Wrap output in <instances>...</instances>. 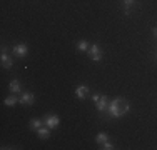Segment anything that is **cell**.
Here are the masks:
<instances>
[{
    "label": "cell",
    "instance_id": "52a82bcc",
    "mask_svg": "<svg viewBox=\"0 0 157 150\" xmlns=\"http://www.w3.org/2000/svg\"><path fill=\"white\" fill-rule=\"evenodd\" d=\"M12 65H13V60L7 55V48L2 47V67L3 69H10Z\"/></svg>",
    "mask_w": 157,
    "mask_h": 150
},
{
    "label": "cell",
    "instance_id": "7c38bea8",
    "mask_svg": "<svg viewBox=\"0 0 157 150\" xmlns=\"http://www.w3.org/2000/svg\"><path fill=\"white\" fill-rule=\"evenodd\" d=\"M105 140H109V135H107L105 132H99V133H97V137H95V142H97V144H104V142H105Z\"/></svg>",
    "mask_w": 157,
    "mask_h": 150
},
{
    "label": "cell",
    "instance_id": "2e32d148",
    "mask_svg": "<svg viewBox=\"0 0 157 150\" xmlns=\"http://www.w3.org/2000/svg\"><path fill=\"white\" fill-rule=\"evenodd\" d=\"M100 148H102V150H112V148H114V144L109 142V140H105L104 144H100Z\"/></svg>",
    "mask_w": 157,
    "mask_h": 150
},
{
    "label": "cell",
    "instance_id": "5b68a950",
    "mask_svg": "<svg viewBox=\"0 0 157 150\" xmlns=\"http://www.w3.org/2000/svg\"><path fill=\"white\" fill-rule=\"evenodd\" d=\"M27 54H29V47L25 43H20V45H15V47H13V55H15L17 58H24Z\"/></svg>",
    "mask_w": 157,
    "mask_h": 150
},
{
    "label": "cell",
    "instance_id": "8992f818",
    "mask_svg": "<svg viewBox=\"0 0 157 150\" xmlns=\"http://www.w3.org/2000/svg\"><path fill=\"white\" fill-rule=\"evenodd\" d=\"M18 102H20L22 105H32L33 102H35V97H33L32 92H24L22 97L18 99Z\"/></svg>",
    "mask_w": 157,
    "mask_h": 150
},
{
    "label": "cell",
    "instance_id": "9a60e30c",
    "mask_svg": "<svg viewBox=\"0 0 157 150\" xmlns=\"http://www.w3.org/2000/svg\"><path fill=\"white\" fill-rule=\"evenodd\" d=\"M77 50H80V52H89V42L87 40H80L77 45Z\"/></svg>",
    "mask_w": 157,
    "mask_h": 150
},
{
    "label": "cell",
    "instance_id": "3957f363",
    "mask_svg": "<svg viewBox=\"0 0 157 150\" xmlns=\"http://www.w3.org/2000/svg\"><path fill=\"white\" fill-rule=\"evenodd\" d=\"M109 102H110V100L107 99V95H100V99L95 102L97 112H100V114H105V112H107V107H109Z\"/></svg>",
    "mask_w": 157,
    "mask_h": 150
},
{
    "label": "cell",
    "instance_id": "5bb4252c",
    "mask_svg": "<svg viewBox=\"0 0 157 150\" xmlns=\"http://www.w3.org/2000/svg\"><path fill=\"white\" fill-rule=\"evenodd\" d=\"M17 102H18L17 97H15V95H10V97H7V99H5V102H3V103H5L7 107H13Z\"/></svg>",
    "mask_w": 157,
    "mask_h": 150
},
{
    "label": "cell",
    "instance_id": "8fae6325",
    "mask_svg": "<svg viewBox=\"0 0 157 150\" xmlns=\"http://www.w3.org/2000/svg\"><path fill=\"white\" fill-rule=\"evenodd\" d=\"M134 3H136V0H124V12H125V15H130V9L134 7Z\"/></svg>",
    "mask_w": 157,
    "mask_h": 150
},
{
    "label": "cell",
    "instance_id": "e0dca14e",
    "mask_svg": "<svg viewBox=\"0 0 157 150\" xmlns=\"http://www.w3.org/2000/svg\"><path fill=\"white\" fill-rule=\"evenodd\" d=\"M99 99H100V95H99V93H94V95H92V100H94V102H97Z\"/></svg>",
    "mask_w": 157,
    "mask_h": 150
},
{
    "label": "cell",
    "instance_id": "ac0fdd59",
    "mask_svg": "<svg viewBox=\"0 0 157 150\" xmlns=\"http://www.w3.org/2000/svg\"><path fill=\"white\" fill-rule=\"evenodd\" d=\"M152 33H154V37L157 39V27H154V30H152Z\"/></svg>",
    "mask_w": 157,
    "mask_h": 150
},
{
    "label": "cell",
    "instance_id": "6da1fadb",
    "mask_svg": "<svg viewBox=\"0 0 157 150\" xmlns=\"http://www.w3.org/2000/svg\"><path fill=\"white\" fill-rule=\"evenodd\" d=\"M129 110H130L129 102L117 97V99H114V100H110V102H109V107H107L105 114L109 115L110 118H121V117H124Z\"/></svg>",
    "mask_w": 157,
    "mask_h": 150
},
{
    "label": "cell",
    "instance_id": "277c9868",
    "mask_svg": "<svg viewBox=\"0 0 157 150\" xmlns=\"http://www.w3.org/2000/svg\"><path fill=\"white\" fill-rule=\"evenodd\" d=\"M59 123H60V118H59V115L55 114H50L45 117V125L48 127V129H55V127H59Z\"/></svg>",
    "mask_w": 157,
    "mask_h": 150
},
{
    "label": "cell",
    "instance_id": "ba28073f",
    "mask_svg": "<svg viewBox=\"0 0 157 150\" xmlns=\"http://www.w3.org/2000/svg\"><path fill=\"white\" fill-rule=\"evenodd\" d=\"M87 93H90V90H89L87 85H78V87L75 88V95H77V99H85L87 97Z\"/></svg>",
    "mask_w": 157,
    "mask_h": 150
},
{
    "label": "cell",
    "instance_id": "4fadbf2b",
    "mask_svg": "<svg viewBox=\"0 0 157 150\" xmlns=\"http://www.w3.org/2000/svg\"><path fill=\"white\" fill-rule=\"evenodd\" d=\"M40 127H42V120H40V118H32L30 120V129L32 130H35V132H37Z\"/></svg>",
    "mask_w": 157,
    "mask_h": 150
},
{
    "label": "cell",
    "instance_id": "30bf717a",
    "mask_svg": "<svg viewBox=\"0 0 157 150\" xmlns=\"http://www.w3.org/2000/svg\"><path fill=\"white\" fill-rule=\"evenodd\" d=\"M9 90H10L12 93H20L22 88H20V84H18V80H12V82H10Z\"/></svg>",
    "mask_w": 157,
    "mask_h": 150
},
{
    "label": "cell",
    "instance_id": "9c48e42d",
    "mask_svg": "<svg viewBox=\"0 0 157 150\" xmlns=\"http://www.w3.org/2000/svg\"><path fill=\"white\" fill-rule=\"evenodd\" d=\"M37 137L39 138H48L50 137V129L45 125V127H40L39 130H37Z\"/></svg>",
    "mask_w": 157,
    "mask_h": 150
},
{
    "label": "cell",
    "instance_id": "d6986e66",
    "mask_svg": "<svg viewBox=\"0 0 157 150\" xmlns=\"http://www.w3.org/2000/svg\"><path fill=\"white\" fill-rule=\"evenodd\" d=\"M155 58H157V54H155Z\"/></svg>",
    "mask_w": 157,
    "mask_h": 150
},
{
    "label": "cell",
    "instance_id": "7a4b0ae2",
    "mask_svg": "<svg viewBox=\"0 0 157 150\" xmlns=\"http://www.w3.org/2000/svg\"><path fill=\"white\" fill-rule=\"evenodd\" d=\"M89 57H90V60H94V62H100V60L104 58L102 55V50H100V47L97 43H92L90 47H89Z\"/></svg>",
    "mask_w": 157,
    "mask_h": 150
}]
</instances>
